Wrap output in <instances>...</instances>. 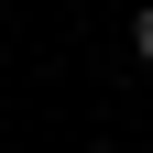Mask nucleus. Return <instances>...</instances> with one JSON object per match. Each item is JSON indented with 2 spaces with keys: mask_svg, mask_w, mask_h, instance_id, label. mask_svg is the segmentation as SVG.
Returning a JSON list of instances; mask_svg holds the SVG:
<instances>
[{
  "mask_svg": "<svg viewBox=\"0 0 153 153\" xmlns=\"http://www.w3.org/2000/svg\"><path fill=\"white\" fill-rule=\"evenodd\" d=\"M99 153H109V142H99Z\"/></svg>",
  "mask_w": 153,
  "mask_h": 153,
  "instance_id": "2",
  "label": "nucleus"
},
{
  "mask_svg": "<svg viewBox=\"0 0 153 153\" xmlns=\"http://www.w3.org/2000/svg\"><path fill=\"white\" fill-rule=\"evenodd\" d=\"M131 44H142V66H153V11H142V22H131Z\"/></svg>",
  "mask_w": 153,
  "mask_h": 153,
  "instance_id": "1",
  "label": "nucleus"
}]
</instances>
